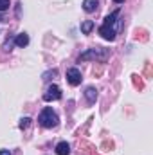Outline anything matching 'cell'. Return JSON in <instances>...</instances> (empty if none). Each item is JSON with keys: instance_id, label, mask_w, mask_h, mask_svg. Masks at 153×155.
<instances>
[{"instance_id": "7", "label": "cell", "mask_w": 153, "mask_h": 155, "mask_svg": "<svg viewBox=\"0 0 153 155\" xmlns=\"http://www.w3.org/2000/svg\"><path fill=\"white\" fill-rule=\"evenodd\" d=\"M85 97H86V101L92 105V103H96V99H97V90L94 88V87H88L86 90H85Z\"/></svg>"}, {"instance_id": "15", "label": "cell", "mask_w": 153, "mask_h": 155, "mask_svg": "<svg viewBox=\"0 0 153 155\" xmlns=\"http://www.w3.org/2000/svg\"><path fill=\"white\" fill-rule=\"evenodd\" d=\"M115 4H122V2H124V0H114Z\"/></svg>"}, {"instance_id": "10", "label": "cell", "mask_w": 153, "mask_h": 155, "mask_svg": "<svg viewBox=\"0 0 153 155\" xmlns=\"http://www.w3.org/2000/svg\"><path fill=\"white\" fill-rule=\"evenodd\" d=\"M92 29H94V22H92V20H85V22L81 24V33H83V35H88Z\"/></svg>"}, {"instance_id": "9", "label": "cell", "mask_w": 153, "mask_h": 155, "mask_svg": "<svg viewBox=\"0 0 153 155\" xmlns=\"http://www.w3.org/2000/svg\"><path fill=\"white\" fill-rule=\"evenodd\" d=\"M15 43H16L18 47H27V45H29V35H25V33H20V35L15 38Z\"/></svg>"}, {"instance_id": "1", "label": "cell", "mask_w": 153, "mask_h": 155, "mask_svg": "<svg viewBox=\"0 0 153 155\" xmlns=\"http://www.w3.org/2000/svg\"><path fill=\"white\" fill-rule=\"evenodd\" d=\"M108 54H110V51L108 49H105V47H96V49H86L81 56H79V61H86V60H106L108 58Z\"/></svg>"}, {"instance_id": "13", "label": "cell", "mask_w": 153, "mask_h": 155, "mask_svg": "<svg viewBox=\"0 0 153 155\" xmlns=\"http://www.w3.org/2000/svg\"><path fill=\"white\" fill-rule=\"evenodd\" d=\"M9 5H11V0H0V13L2 11H7Z\"/></svg>"}, {"instance_id": "6", "label": "cell", "mask_w": 153, "mask_h": 155, "mask_svg": "<svg viewBox=\"0 0 153 155\" xmlns=\"http://www.w3.org/2000/svg\"><path fill=\"white\" fill-rule=\"evenodd\" d=\"M69 153H70V144L69 143L61 141V143L56 144V155H69Z\"/></svg>"}, {"instance_id": "14", "label": "cell", "mask_w": 153, "mask_h": 155, "mask_svg": "<svg viewBox=\"0 0 153 155\" xmlns=\"http://www.w3.org/2000/svg\"><path fill=\"white\" fill-rule=\"evenodd\" d=\"M0 155H11V153H9V150H0Z\"/></svg>"}, {"instance_id": "4", "label": "cell", "mask_w": 153, "mask_h": 155, "mask_svg": "<svg viewBox=\"0 0 153 155\" xmlns=\"http://www.w3.org/2000/svg\"><path fill=\"white\" fill-rule=\"evenodd\" d=\"M67 81L70 83V85H79L81 83V72H79V69H76V67H72V69H69L67 71Z\"/></svg>"}, {"instance_id": "5", "label": "cell", "mask_w": 153, "mask_h": 155, "mask_svg": "<svg viewBox=\"0 0 153 155\" xmlns=\"http://www.w3.org/2000/svg\"><path fill=\"white\" fill-rule=\"evenodd\" d=\"M99 35L103 36L105 40H108V41H112V40H115V29L112 27V25H101L99 27Z\"/></svg>"}, {"instance_id": "2", "label": "cell", "mask_w": 153, "mask_h": 155, "mask_svg": "<svg viewBox=\"0 0 153 155\" xmlns=\"http://www.w3.org/2000/svg\"><path fill=\"white\" fill-rule=\"evenodd\" d=\"M38 121L43 128H54L58 124V116H56V112L50 107H45L41 110V114L38 116Z\"/></svg>"}, {"instance_id": "12", "label": "cell", "mask_w": 153, "mask_h": 155, "mask_svg": "<svg viewBox=\"0 0 153 155\" xmlns=\"http://www.w3.org/2000/svg\"><path fill=\"white\" fill-rule=\"evenodd\" d=\"M115 18H117V11L112 13V15H108V16L105 18V25H112V24L115 22Z\"/></svg>"}, {"instance_id": "3", "label": "cell", "mask_w": 153, "mask_h": 155, "mask_svg": "<svg viewBox=\"0 0 153 155\" xmlns=\"http://www.w3.org/2000/svg\"><path fill=\"white\" fill-rule=\"evenodd\" d=\"M43 99H45L47 103L61 99V88H60L58 85H50V87L45 90V94H43Z\"/></svg>"}, {"instance_id": "11", "label": "cell", "mask_w": 153, "mask_h": 155, "mask_svg": "<svg viewBox=\"0 0 153 155\" xmlns=\"http://www.w3.org/2000/svg\"><path fill=\"white\" fill-rule=\"evenodd\" d=\"M29 124H31V117H22V119H20V123H18V126H20L22 130L29 128Z\"/></svg>"}, {"instance_id": "8", "label": "cell", "mask_w": 153, "mask_h": 155, "mask_svg": "<svg viewBox=\"0 0 153 155\" xmlns=\"http://www.w3.org/2000/svg\"><path fill=\"white\" fill-rule=\"evenodd\" d=\"M97 4H99V0H83V9L86 13H94L97 9Z\"/></svg>"}]
</instances>
